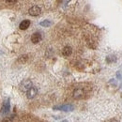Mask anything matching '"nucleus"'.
I'll return each instance as SVG.
<instances>
[{"label": "nucleus", "instance_id": "obj_5", "mask_svg": "<svg viewBox=\"0 0 122 122\" xmlns=\"http://www.w3.org/2000/svg\"><path fill=\"white\" fill-rule=\"evenodd\" d=\"M41 41V35L40 33H34L32 36H31V41L33 43H39L40 41Z\"/></svg>", "mask_w": 122, "mask_h": 122}, {"label": "nucleus", "instance_id": "obj_8", "mask_svg": "<svg viewBox=\"0 0 122 122\" xmlns=\"http://www.w3.org/2000/svg\"><path fill=\"white\" fill-rule=\"evenodd\" d=\"M29 25H30V21H29V20H25V21H23V22L20 24L19 27H20V29H22V30H25V29H27V28L29 27Z\"/></svg>", "mask_w": 122, "mask_h": 122}, {"label": "nucleus", "instance_id": "obj_9", "mask_svg": "<svg viewBox=\"0 0 122 122\" xmlns=\"http://www.w3.org/2000/svg\"><path fill=\"white\" fill-rule=\"evenodd\" d=\"M9 110H10V102H9V100H7V101L3 103V106H2V112L7 113V112H9Z\"/></svg>", "mask_w": 122, "mask_h": 122}, {"label": "nucleus", "instance_id": "obj_7", "mask_svg": "<svg viewBox=\"0 0 122 122\" xmlns=\"http://www.w3.org/2000/svg\"><path fill=\"white\" fill-rule=\"evenodd\" d=\"M71 53H72V49H71V47H70V46H66V47H64L63 50H62V55H63L64 56H70L71 55Z\"/></svg>", "mask_w": 122, "mask_h": 122}, {"label": "nucleus", "instance_id": "obj_3", "mask_svg": "<svg viewBox=\"0 0 122 122\" xmlns=\"http://www.w3.org/2000/svg\"><path fill=\"white\" fill-rule=\"evenodd\" d=\"M85 97V92L83 89H75L73 92V98L76 99V100H80V99H83Z\"/></svg>", "mask_w": 122, "mask_h": 122}, {"label": "nucleus", "instance_id": "obj_4", "mask_svg": "<svg viewBox=\"0 0 122 122\" xmlns=\"http://www.w3.org/2000/svg\"><path fill=\"white\" fill-rule=\"evenodd\" d=\"M54 109H55V110H60V111L68 112V111H72V110H73V106H72V105H70V104H67V105L55 106L54 107Z\"/></svg>", "mask_w": 122, "mask_h": 122}, {"label": "nucleus", "instance_id": "obj_2", "mask_svg": "<svg viewBox=\"0 0 122 122\" xmlns=\"http://www.w3.org/2000/svg\"><path fill=\"white\" fill-rule=\"evenodd\" d=\"M37 93H38V89H37L35 86H32L28 90H26V97H27L28 99H33V98L36 97Z\"/></svg>", "mask_w": 122, "mask_h": 122}, {"label": "nucleus", "instance_id": "obj_10", "mask_svg": "<svg viewBox=\"0 0 122 122\" xmlns=\"http://www.w3.org/2000/svg\"><path fill=\"white\" fill-rule=\"evenodd\" d=\"M41 26H44V27H48V26L51 25V22L48 21V20H45V21H43V22L41 23Z\"/></svg>", "mask_w": 122, "mask_h": 122}, {"label": "nucleus", "instance_id": "obj_1", "mask_svg": "<svg viewBox=\"0 0 122 122\" xmlns=\"http://www.w3.org/2000/svg\"><path fill=\"white\" fill-rule=\"evenodd\" d=\"M41 12V8L38 7V6H33L32 8L29 9V10H28V13H29L31 16L40 15Z\"/></svg>", "mask_w": 122, "mask_h": 122}, {"label": "nucleus", "instance_id": "obj_6", "mask_svg": "<svg viewBox=\"0 0 122 122\" xmlns=\"http://www.w3.org/2000/svg\"><path fill=\"white\" fill-rule=\"evenodd\" d=\"M31 86H32V83H31V81H29V80H25V81H24V82L21 84L22 89H23V90H25V91L28 90Z\"/></svg>", "mask_w": 122, "mask_h": 122}, {"label": "nucleus", "instance_id": "obj_11", "mask_svg": "<svg viewBox=\"0 0 122 122\" xmlns=\"http://www.w3.org/2000/svg\"><path fill=\"white\" fill-rule=\"evenodd\" d=\"M16 2H17V0H6L7 4H14Z\"/></svg>", "mask_w": 122, "mask_h": 122}]
</instances>
